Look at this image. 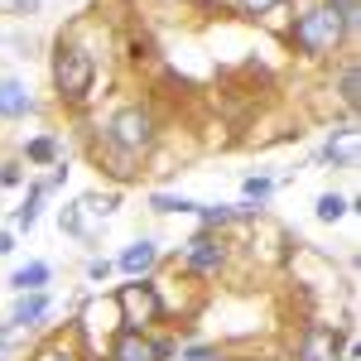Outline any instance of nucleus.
Segmentation results:
<instances>
[{"label":"nucleus","instance_id":"25","mask_svg":"<svg viewBox=\"0 0 361 361\" xmlns=\"http://www.w3.org/2000/svg\"><path fill=\"white\" fill-rule=\"evenodd\" d=\"M246 15H265V10H275V5H284V0H236Z\"/></svg>","mask_w":361,"mask_h":361},{"label":"nucleus","instance_id":"18","mask_svg":"<svg viewBox=\"0 0 361 361\" xmlns=\"http://www.w3.org/2000/svg\"><path fill=\"white\" fill-rule=\"evenodd\" d=\"M357 82H361L357 63H347V68H342V78H337V97H342L347 106H357Z\"/></svg>","mask_w":361,"mask_h":361},{"label":"nucleus","instance_id":"5","mask_svg":"<svg viewBox=\"0 0 361 361\" xmlns=\"http://www.w3.org/2000/svg\"><path fill=\"white\" fill-rule=\"evenodd\" d=\"M169 357H173V342L149 333H130V328H121L106 342V361H169Z\"/></svg>","mask_w":361,"mask_h":361},{"label":"nucleus","instance_id":"6","mask_svg":"<svg viewBox=\"0 0 361 361\" xmlns=\"http://www.w3.org/2000/svg\"><path fill=\"white\" fill-rule=\"evenodd\" d=\"M183 260H188L193 275H217L226 265V246L217 241V231H197L193 241H188V250H183Z\"/></svg>","mask_w":361,"mask_h":361},{"label":"nucleus","instance_id":"17","mask_svg":"<svg viewBox=\"0 0 361 361\" xmlns=\"http://www.w3.org/2000/svg\"><path fill=\"white\" fill-rule=\"evenodd\" d=\"M34 361H82V352L73 347V342H49V347H39Z\"/></svg>","mask_w":361,"mask_h":361},{"label":"nucleus","instance_id":"21","mask_svg":"<svg viewBox=\"0 0 361 361\" xmlns=\"http://www.w3.org/2000/svg\"><path fill=\"white\" fill-rule=\"evenodd\" d=\"M0 5H5V10H15V15H39V5H44V0H0Z\"/></svg>","mask_w":361,"mask_h":361},{"label":"nucleus","instance_id":"24","mask_svg":"<svg viewBox=\"0 0 361 361\" xmlns=\"http://www.w3.org/2000/svg\"><path fill=\"white\" fill-rule=\"evenodd\" d=\"M106 275H111V260H106V255L87 260V279H106Z\"/></svg>","mask_w":361,"mask_h":361},{"label":"nucleus","instance_id":"7","mask_svg":"<svg viewBox=\"0 0 361 361\" xmlns=\"http://www.w3.org/2000/svg\"><path fill=\"white\" fill-rule=\"evenodd\" d=\"M299 361H342V337H337V328H308L299 337Z\"/></svg>","mask_w":361,"mask_h":361},{"label":"nucleus","instance_id":"9","mask_svg":"<svg viewBox=\"0 0 361 361\" xmlns=\"http://www.w3.org/2000/svg\"><path fill=\"white\" fill-rule=\"evenodd\" d=\"M49 294H44V289H39V294H20V304L10 308V328H15V333H25V328H34V323H44V318H49Z\"/></svg>","mask_w":361,"mask_h":361},{"label":"nucleus","instance_id":"26","mask_svg":"<svg viewBox=\"0 0 361 361\" xmlns=\"http://www.w3.org/2000/svg\"><path fill=\"white\" fill-rule=\"evenodd\" d=\"M5 183H20V164H0V188Z\"/></svg>","mask_w":361,"mask_h":361},{"label":"nucleus","instance_id":"8","mask_svg":"<svg viewBox=\"0 0 361 361\" xmlns=\"http://www.w3.org/2000/svg\"><path fill=\"white\" fill-rule=\"evenodd\" d=\"M121 328V308H116V294L111 299H102V304H87V313H82V333L102 347L106 337Z\"/></svg>","mask_w":361,"mask_h":361},{"label":"nucleus","instance_id":"27","mask_svg":"<svg viewBox=\"0 0 361 361\" xmlns=\"http://www.w3.org/2000/svg\"><path fill=\"white\" fill-rule=\"evenodd\" d=\"M10 250H15V236H10V231H0V255H10Z\"/></svg>","mask_w":361,"mask_h":361},{"label":"nucleus","instance_id":"23","mask_svg":"<svg viewBox=\"0 0 361 361\" xmlns=\"http://www.w3.org/2000/svg\"><path fill=\"white\" fill-rule=\"evenodd\" d=\"M63 231H73V236H82V217H78V207H63Z\"/></svg>","mask_w":361,"mask_h":361},{"label":"nucleus","instance_id":"4","mask_svg":"<svg viewBox=\"0 0 361 361\" xmlns=\"http://www.w3.org/2000/svg\"><path fill=\"white\" fill-rule=\"evenodd\" d=\"M116 308H121V328H130V333H145L149 323L164 318V299H159L154 284H145V279L121 284V289H116Z\"/></svg>","mask_w":361,"mask_h":361},{"label":"nucleus","instance_id":"16","mask_svg":"<svg viewBox=\"0 0 361 361\" xmlns=\"http://www.w3.org/2000/svg\"><path fill=\"white\" fill-rule=\"evenodd\" d=\"M149 207H154V212H197V202H193V197H183V193H154V197H149Z\"/></svg>","mask_w":361,"mask_h":361},{"label":"nucleus","instance_id":"13","mask_svg":"<svg viewBox=\"0 0 361 361\" xmlns=\"http://www.w3.org/2000/svg\"><path fill=\"white\" fill-rule=\"evenodd\" d=\"M49 275H54V270H49L44 260H34V265H25V270H15V275H10V284H15L20 294H39V289L49 284Z\"/></svg>","mask_w":361,"mask_h":361},{"label":"nucleus","instance_id":"1","mask_svg":"<svg viewBox=\"0 0 361 361\" xmlns=\"http://www.w3.org/2000/svg\"><path fill=\"white\" fill-rule=\"evenodd\" d=\"M154 130H159V126H154V111H149V106H121V111L106 121L102 145H106V154H111V164H116L121 178H126L130 164L154 145Z\"/></svg>","mask_w":361,"mask_h":361},{"label":"nucleus","instance_id":"14","mask_svg":"<svg viewBox=\"0 0 361 361\" xmlns=\"http://www.w3.org/2000/svg\"><path fill=\"white\" fill-rule=\"evenodd\" d=\"M44 193H49V183H34V188H29L25 207L15 212V226H20V231H29V226L39 222V202H44Z\"/></svg>","mask_w":361,"mask_h":361},{"label":"nucleus","instance_id":"11","mask_svg":"<svg viewBox=\"0 0 361 361\" xmlns=\"http://www.w3.org/2000/svg\"><path fill=\"white\" fill-rule=\"evenodd\" d=\"M154 260H159V246H154V241H135V246L121 250V270H126L130 279L149 275V270H154Z\"/></svg>","mask_w":361,"mask_h":361},{"label":"nucleus","instance_id":"19","mask_svg":"<svg viewBox=\"0 0 361 361\" xmlns=\"http://www.w3.org/2000/svg\"><path fill=\"white\" fill-rule=\"evenodd\" d=\"M318 217H323V222H337V217H347V202H342L337 193H323V197H318Z\"/></svg>","mask_w":361,"mask_h":361},{"label":"nucleus","instance_id":"12","mask_svg":"<svg viewBox=\"0 0 361 361\" xmlns=\"http://www.w3.org/2000/svg\"><path fill=\"white\" fill-rule=\"evenodd\" d=\"M34 111V102H29V92L20 82H0V116L5 121H20V116Z\"/></svg>","mask_w":361,"mask_h":361},{"label":"nucleus","instance_id":"10","mask_svg":"<svg viewBox=\"0 0 361 361\" xmlns=\"http://www.w3.org/2000/svg\"><path fill=\"white\" fill-rule=\"evenodd\" d=\"M323 159L337 169H357V126H342L333 130V140L323 145Z\"/></svg>","mask_w":361,"mask_h":361},{"label":"nucleus","instance_id":"2","mask_svg":"<svg viewBox=\"0 0 361 361\" xmlns=\"http://www.w3.org/2000/svg\"><path fill=\"white\" fill-rule=\"evenodd\" d=\"M347 15L337 10V5H313V10H304L299 20H294V29H289V39H294V49L308 58H328L342 44V34H347Z\"/></svg>","mask_w":361,"mask_h":361},{"label":"nucleus","instance_id":"20","mask_svg":"<svg viewBox=\"0 0 361 361\" xmlns=\"http://www.w3.org/2000/svg\"><path fill=\"white\" fill-rule=\"evenodd\" d=\"M270 188H275L270 178H246V202H250V207H260V202L270 197Z\"/></svg>","mask_w":361,"mask_h":361},{"label":"nucleus","instance_id":"22","mask_svg":"<svg viewBox=\"0 0 361 361\" xmlns=\"http://www.w3.org/2000/svg\"><path fill=\"white\" fill-rule=\"evenodd\" d=\"M183 361H222V352H217V347H188Z\"/></svg>","mask_w":361,"mask_h":361},{"label":"nucleus","instance_id":"3","mask_svg":"<svg viewBox=\"0 0 361 361\" xmlns=\"http://www.w3.org/2000/svg\"><path fill=\"white\" fill-rule=\"evenodd\" d=\"M97 82V63L78 44H58L54 49V87L63 102H87V92Z\"/></svg>","mask_w":361,"mask_h":361},{"label":"nucleus","instance_id":"15","mask_svg":"<svg viewBox=\"0 0 361 361\" xmlns=\"http://www.w3.org/2000/svg\"><path fill=\"white\" fill-rule=\"evenodd\" d=\"M25 159H29V164H54V159H58V140L54 135L29 140V145H25Z\"/></svg>","mask_w":361,"mask_h":361}]
</instances>
